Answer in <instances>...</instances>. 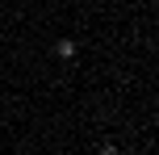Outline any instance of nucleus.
Segmentation results:
<instances>
[{"mask_svg":"<svg viewBox=\"0 0 159 155\" xmlns=\"http://www.w3.org/2000/svg\"><path fill=\"white\" fill-rule=\"evenodd\" d=\"M55 55H59V59H75V42H71V38L55 42Z\"/></svg>","mask_w":159,"mask_h":155,"instance_id":"obj_1","label":"nucleus"},{"mask_svg":"<svg viewBox=\"0 0 159 155\" xmlns=\"http://www.w3.org/2000/svg\"><path fill=\"white\" fill-rule=\"evenodd\" d=\"M101 155H117V147H109V143H105V147H101Z\"/></svg>","mask_w":159,"mask_h":155,"instance_id":"obj_2","label":"nucleus"}]
</instances>
